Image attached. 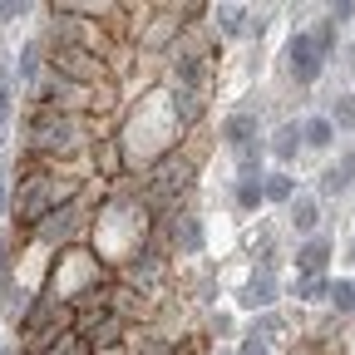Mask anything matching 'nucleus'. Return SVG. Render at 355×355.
I'll use <instances>...</instances> for the list:
<instances>
[{
    "mask_svg": "<svg viewBox=\"0 0 355 355\" xmlns=\"http://www.w3.org/2000/svg\"><path fill=\"white\" fill-rule=\"evenodd\" d=\"M35 69H40V44H30V50L20 55V64H15V79H20V84H35Z\"/></svg>",
    "mask_w": 355,
    "mask_h": 355,
    "instance_id": "21",
    "label": "nucleus"
},
{
    "mask_svg": "<svg viewBox=\"0 0 355 355\" xmlns=\"http://www.w3.org/2000/svg\"><path fill=\"white\" fill-rule=\"evenodd\" d=\"M350 15H355V6H350V0H340V6H331V10H326V20H331V25H345Z\"/></svg>",
    "mask_w": 355,
    "mask_h": 355,
    "instance_id": "24",
    "label": "nucleus"
},
{
    "mask_svg": "<svg viewBox=\"0 0 355 355\" xmlns=\"http://www.w3.org/2000/svg\"><path fill=\"white\" fill-rule=\"evenodd\" d=\"M331 128H355V99H350V94L336 99V109H331Z\"/></svg>",
    "mask_w": 355,
    "mask_h": 355,
    "instance_id": "20",
    "label": "nucleus"
},
{
    "mask_svg": "<svg viewBox=\"0 0 355 355\" xmlns=\"http://www.w3.org/2000/svg\"><path fill=\"white\" fill-rule=\"evenodd\" d=\"M10 119V89H0V123Z\"/></svg>",
    "mask_w": 355,
    "mask_h": 355,
    "instance_id": "27",
    "label": "nucleus"
},
{
    "mask_svg": "<svg viewBox=\"0 0 355 355\" xmlns=\"http://www.w3.org/2000/svg\"><path fill=\"white\" fill-rule=\"evenodd\" d=\"M326 291H331L326 277H301L296 282V301H326Z\"/></svg>",
    "mask_w": 355,
    "mask_h": 355,
    "instance_id": "19",
    "label": "nucleus"
},
{
    "mask_svg": "<svg viewBox=\"0 0 355 355\" xmlns=\"http://www.w3.org/2000/svg\"><path fill=\"white\" fill-rule=\"evenodd\" d=\"M272 301H277V272H272V266H261V272H252L247 286L237 291V306L242 311H266Z\"/></svg>",
    "mask_w": 355,
    "mask_h": 355,
    "instance_id": "5",
    "label": "nucleus"
},
{
    "mask_svg": "<svg viewBox=\"0 0 355 355\" xmlns=\"http://www.w3.org/2000/svg\"><path fill=\"white\" fill-rule=\"evenodd\" d=\"M50 74H60L69 84H94V79H104V60L79 50V44H50Z\"/></svg>",
    "mask_w": 355,
    "mask_h": 355,
    "instance_id": "2",
    "label": "nucleus"
},
{
    "mask_svg": "<svg viewBox=\"0 0 355 355\" xmlns=\"http://www.w3.org/2000/svg\"><path fill=\"white\" fill-rule=\"evenodd\" d=\"M261 198H266V202H291V198H296V183H291V173H272V178L261 183Z\"/></svg>",
    "mask_w": 355,
    "mask_h": 355,
    "instance_id": "16",
    "label": "nucleus"
},
{
    "mask_svg": "<svg viewBox=\"0 0 355 355\" xmlns=\"http://www.w3.org/2000/svg\"><path fill=\"white\" fill-rule=\"evenodd\" d=\"M222 139H227V148H257V114H232L227 123H222Z\"/></svg>",
    "mask_w": 355,
    "mask_h": 355,
    "instance_id": "6",
    "label": "nucleus"
},
{
    "mask_svg": "<svg viewBox=\"0 0 355 355\" xmlns=\"http://www.w3.org/2000/svg\"><path fill=\"white\" fill-rule=\"evenodd\" d=\"M212 20H217L222 35H247V6H217Z\"/></svg>",
    "mask_w": 355,
    "mask_h": 355,
    "instance_id": "13",
    "label": "nucleus"
},
{
    "mask_svg": "<svg viewBox=\"0 0 355 355\" xmlns=\"http://www.w3.org/2000/svg\"><path fill=\"white\" fill-rule=\"evenodd\" d=\"M247 35H266V10H247Z\"/></svg>",
    "mask_w": 355,
    "mask_h": 355,
    "instance_id": "25",
    "label": "nucleus"
},
{
    "mask_svg": "<svg viewBox=\"0 0 355 355\" xmlns=\"http://www.w3.org/2000/svg\"><path fill=\"white\" fill-rule=\"evenodd\" d=\"M286 69H291V79H296V84H316V79H321V69H326V60L316 55V44H311V35H306V30H296V35H291V44H286Z\"/></svg>",
    "mask_w": 355,
    "mask_h": 355,
    "instance_id": "4",
    "label": "nucleus"
},
{
    "mask_svg": "<svg viewBox=\"0 0 355 355\" xmlns=\"http://www.w3.org/2000/svg\"><path fill=\"white\" fill-rule=\"evenodd\" d=\"M326 301L340 311V316H355V282H350V277H336L331 291H326Z\"/></svg>",
    "mask_w": 355,
    "mask_h": 355,
    "instance_id": "15",
    "label": "nucleus"
},
{
    "mask_svg": "<svg viewBox=\"0 0 355 355\" xmlns=\"http://www.w3.org/2000/svg\"><path fill=\"white\" fill-rule=\"evenodd\" d=\"M0 212H6V173H0Z\"/></svg>",
    "mask_w": 355,
    "mask_h": 355,
    "instance_id": "29",
    "label": "nucleus"
},
{
    "mask_svg": "<svg viewBox=\"0 0 355 355\" xmlns=\"http://www.w3.org/2000/svg\"><path fill=\"white\" fill-rule=\"evenodd\" d=\"M10 247H6V237H0V277H6V266H10V257H6Z\"/></svg>",
    "mask_w": 355,
    "mask_h": 355,
    "instance_id": "28",
    "label": "nucleus"
},
{
    "mask_svg": "<svg viewBox=\"0 0 355 355\" xmlns=\"http://www.w3.org/2000/svg\"><path fill=\"white\" fill-rule=\"evenodd\" d=\"M94 163H99V178H119V173H123L119 144H114V139H99V144H94Z\"/></svg>",
    "mask_w": 355,
    "mask_h": 355,
    "instance_id": "11",
    "label": "nucleus"
},
{
    "mask_svg": "<svg viewBox=\"0 0 355 355\" xmlns=\"http://www.w3.org/2000/svg\"><path fill=\"white\" fill-rule=\"evenodd\" d=\"M266 198H261V183H257V178H242V183H237V207L242 212H257Z\"/></svg>",
    "mask_w": 355,
    "mask_h": 355,
    "instance_id": "18",
    "label": "nucleus"
},
{
    "mask_svg": "<svg viewBox=\"0 0 355 355\" xmlns=\"http://www.w3.org/2000/svg\"><path fill=\"white\" fill-rule=\"evenodd\" d=\"M188 183H193V163L188 158H168V163H158L148 173V198L158 207H173V198H183Z\"/></svg>",
    "mask_w": 355,
    "mask_h": 355,
    "instance_id": "3",
    "label": "nucleus"
},
{
    "mask_svg": "<svg viewBox=\"0 0 355 355\" xmlns=\"http://www.w3.org/2000/svg\"><path fill=\"white\" fill-rule=\"evenodd\" d=\"M173 114H178V123H198V119H202V94L178 89V94H173Z\"/></svg>",
    "mask_w": 355,
    "mask_h": 355,
    "instance_id": "14",
    "label": "nucleus"
},
{
    "mask_svg": "<svg viewBox=\"0 0 355 355\" xmlns=\"http://www.w3.org/2000/svg\"><path fill=\"white\" fill-rule=\"evenodd\" d=\"M173 74H178V84H183V89H193V94H198V84H202V60H198V55H173Z\"/></svg>",
    "mask_w": 355,
    "mask_h": 355,
    "instance_id": "12",
    "label": "nucleus"
},
{
    "mask_svg": "<svg viewBox=\"0 0 355 355\" xmlns=\"http://www.w3.org/2000/svg\"><path fill=\"white\" fill-rule=\"evenodd\" d=\"M286 207H291V227L296 232H316L321 227V202L316 198H291Z\"/></svg>",
    "mask_w": 355,
    "mask_h": 355,
    "instance_id": "8",
    "label": "nucleus"
},
{
    "mask_svg": "<svg viewBox=\"0 0 355 355\" xmlns=\"http://www.w3.org/2000/svg\"><path fill=\"white\" fill-rule=\"evenodd\" d=\"M237 355H272V340H266V336H247Z\"/></svg>",
    "mask_w": 355,
    "mask_h": 355,
    "instance_id": "23",
    "label": "nucleus"
},
{
    "mask_svg": "<svg viewBox=\"0 0 355 355\" xmlns=\"http://www.w3.org/2000/svg\"><path fill=\"white\" fill-rule=\"evenodd\" d=\"M311 44H316V55L326 60V55L336 50V25H331V20H321V25H316V35H311Z\"/></svg>",
    "mask_w": 355,
    "mask_h": 355,
    "instance_id": "22",
    "label": "nucleus"
},
{
    "mask_svg": "<svg viewBox=\"0 0 355 355\" xmlns=\"http://www.w3.org/2000/svg\"><path fill=\"white\" fill-rule=\"evenodd\" d=\"M198 247H202V222L178 217V252H198Z\"/></svg>",
    "mask_w": 355,
    "mask_h": 355,
    "instance_id": "17",
    "label": "nucleus"
},
{
    "mask_svg": "<svg viewBox=\"0 0 355 355\" xmlns=\"http://www.w3.org/2000/svg\"><path fill=\"white\" fill-rule=\"evenodd\" d=\"M173 355H202V340H183V345H173Z\"/></svg>",
    "mask_w": 355,
    "mask_h": 355,
    "instance_id": "26",
    "label": "nucleus"
},
{
    "mask_svg": "<svg viewBox=\"0 0 355 355\" xmlns=\"http://www.w3.org/2000/svg\"><path fill=\"white\" fill-rule=\"evenodd\" d=\"M301 144H306V148H331V144H336L331 119H326V114H321V119H306V123H301Z\"/></svg>",
    "mask_w": 355,
    "mask_h": 355,
    "instance_id": "9",
    "label": "nucleus"
},
{
    "mask_svg": "<svg viewBox=\"0 0 355 355\" xmlns=\"http://www.w3.org/2000/svg\"><path fill=\"white\" fill-rule=\"evenodd\" d=\"M272 153H277V163H291V158L301 153V123H282V128H277Z\"/></svg>",
    "mask_w": 355,
    "mask_h": 355,
    "instance_id": "10",
    "label": "nucleus"
},
{
    "mask_svg": "<svg viewBox=\"0 0 355 355\" xmlns=\"http://www.w3.org/2000/svg\"><path fill=\"white\" fill-rule=\"evenodd\" d=\"M326 257H331V242H326V237H311V242L296 252V272H301V277H321V272H326Z\"/></svg>",
    "mask_w": 355,
    "mask_h": 355,
    "instance_id": "7",
    "label": "nucleus"
},
{
    "mask_svg": "<svg viewBox=\"0 0 355 355\" xmlns=\"http://www.w3.org/2000/svg\"><path fill=\"white\" fill-rule=\"evenodd\" d=\"M84 139V119L79 114H60V109H30L25 119V153L35 158H60Z\"/></svg>",
    "mask_w": 355,
    "mask_h": 355,
    "instance_id": "1",
    "label": "nucleus"
}]
</instances>
